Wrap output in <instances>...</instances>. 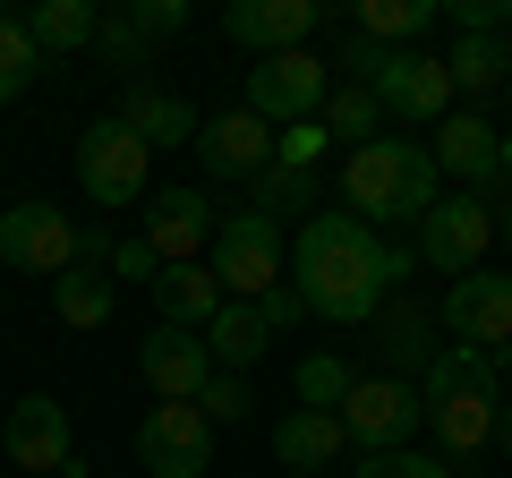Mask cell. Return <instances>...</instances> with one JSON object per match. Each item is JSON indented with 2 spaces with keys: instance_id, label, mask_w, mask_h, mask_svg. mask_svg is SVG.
I'll use <instances>...</instances> for the list:
<instances>
[{
  "instance_id": "6da1fadb",
  "label": "cell",
  "mask_w": 512,
  "mask_h": 478,
  "mask_svg": "<svg viewBox=\"0 0 512 478\" xmlns=\"http://www.w3.org/2000/svg\"><path fill=\"white\" fill-rule=\"evenodd\" d=\"M410 265H419V248L367 231V222L342 214V205L308 214V222H299V239H291L299 299H308V316H333V325H367V316L393 299V282H402Z\"/></svg>"
},
{
  "instance_id": "7a4b0ae2",
  "label": "cell",
  "mask_w": 512,
  "mask_h": 478,
  "mask_svg": "<svg viewBox=\"0 0 512 478\" xmlns=\"http://www.w3.org/2000/svg\"><path fill=\"white\" fill-rule=\"evenodd\" d=\"M419 402H427V427H436L444 461H470L495 444V419H504V359L470 342H444L436 368L419 376Z\"/></svg>"
},
{
  "instance_id": "3957f363",
  "label": "cell",
  "mask_w": 512,
  "mask_h": 478,
  "mask_svg": "<svg viewBox=\"0 0 512 478\" xmlns=\"http://www.w3.org/2000/svg\"><path fill=\"white\" fill-rule=\"evenodd\" d=\"M436 154L419 146V137H367V146H350L342 163V214H359L367 231H384V222H427V205H436Z\"/></svg>"
},
{
  "instance_id": "277c9868",
  "label": "cell",
  "mask_w": 512,
  "mask_h": 478,
  "mask_svg": "<svg viewBox=\"0 0 512 478\" xmlns=\"http://www.w3.org/2000/svg\"><path fill=\"white\" fill-rule=\"evenodd\" d=\"M205 265H214L222 299H265L274 282H291V239H282V222H265L256 205H239V214L214 222V248H205Z\"/></svg>"
},
{
  "instance_id": "5b68a950",
  "label": "cell",
  "mask_w": 512,
  "mask_h": 478,
  "mask_svg": "<svg viewBox=\"0 0 512 478\" xmlns=\"http://www.w3.org/2000/svg\"><path fill=\"white\" fill-rule=\"evenodd\" d=\"M325 94H333V77H325V52H274V60H256L248 69V111L265 120V129H291V120H316L325 111Z\"/></svg>"
},
{
  "instance_id": "8992f818",
  "label": "cell",
  "mask_w": 512,
  "mask_h": 478,
  "mask_svg": "<svg viewBox=\"0 0 512 478\" xmlns=\"http://www.w3.org/2000/svg\"><path fill=\"white\" fill-rule=\"evenodd\" d=\"M487 248H495V205L487 197H470V188H453V197H436L427 205V222H419V257L436 265V274H478L487 265Z\"/></svg>"
},
{
  "instance_id": "52a82bcc",
  "label": "cell",
  "mask_w": 512,
  "mask_h": 478,
  "mask_svg": "<svg viewBox=\"0 0 512 478\" xmlns=\"http://www.w3.org/2000/svg\"><path fill=\"white\" fill-rule=\"evenodd\" d=\"M410 427H427V402L419 385H402V376H359L342 402V436L359 444V453H402Z\"/></svg>"
},
{
  "instance_id": "ba28073f",
  "label": "cell",
  "mask_w": 512,
  "mask_h": 478,
  "mask_svg": "<svg viewBox=\"0 0 512 478\" xmlns=\"http://www.w3.org/2000/svg\"><path fill=\"white\" fill-rule=\"evenodd\" d=\"M137 461H146V478H205V470H214V419H205L197 402L146 410V427H137Z\"/></svg>"
},
{
  "instance_id": "9c48e42d",
  "label": "cell",
  "mask_w": 512,
  "mask_h": 478,
  "mask_svg": "<svg viewBox=\"0 0 512 478\" xmlns=\"http://www.w3.org/2000/svg\"><path fill=\"white\" fill-rule=\"evenodd\" d=\"M146 171H154V154L137 146L120 120H94V129L77 137V180H86L94 205H146Z\"/></svg>"
},
{
  "instance_id": "30bf717a",
  "label": "cell",
  "mask_w": 512,
  "mask_h": 478,
  "mask_svg": "<svg viewBox=\"0 0 512 478\" xmlns=\"http://www.w3.org/2000/svg\"><path fill=\"white\" fill-rule=\"evenodd\" d=\"M214 197L205 188H154L146 197V248H154V265H205V248H214Z\"/></svg>"
},
{
  "instance_id": "8fae6325",
  "label": "cell",
  "mask_w": 512,
  "mask_h": 478,
  "mask_svg": "<svg viewBox=\"0 0 512 478\" xmlns=\"http://www.w3.org/2000/svg\"><path fill=\"white\" fill-rule=\"evenodd\" d=\"M0 444H9V461H18L26 478H69V461H77V427H69V410H60L52 393H26V402H9Z\"/></svg>"
},
{
  "instance_id": "7c38bea8",
  "label": "cell",
  "mask_w": 512,
  "mask_h": 478,
  "mask_svg": "<svg viewBox=\"0 0 512 478\" xmlns=\"http://www.w3.org/2000/svg\"><path fill=\"white\" fill-rule=\"evenodd\" d=\"M0 265L60 282L77 265V222L60 214V205H9V214H0Z\"/></svg>"
},
{
  "instance_id": "4fadbf2b",
  "label": "cell",
  "mask_w": 512,
  "mask_h": 478,
  "mask_svg": "<svg viewBox=\"0 0 512 478\" xmlns=\"http://www.w3.org/2000/svg\"><path fill=\"white\" fill-rule=\"evenodd\" d=\"M444 325H453V342L487 350V359H504L512 350V274H461L453 291H444Z\"/></svg>"
},
{
  "instance_id": "5bb4252c",
  "label": "cell",
  "mask_w": 512,
  "mask_h": 478,
  "mask_svg": "<svg viewBox=\"0 0 512 478\" xmlns=\"http://www.w3.org/2000/svg\"><path fill=\"white\" fill-rule=\"evenodd\" d=\"M495 137L504 129H487V120H478V111H444L436 120V180H453V188H470V197H504V171H495Z\"/></svg>"
},
{
  "instance_id": "9a60e30c",
  "label": "cell",
  "mask_w": 512,
  "mask_h": 478,
  "mask_svg": "<svg viewBox=\"0 0 512 478\" xmlns=\"http://www.w3.org/2000/svg\"><path fill=\"white\" fill-rule=\"evenodd\" d=\"M137 376H146L163 402H197L205 385H214V350H205V333H188V325H154L146 342H137Z\"/></svg>"
},
{
  "instance_id": "2e32d148",
  "label": "cell",
  "mask_w": 512,
  "mask_h": 478,
  "mask_svg": "<svg viewBox=\"0 0 512 478\" xmlns=\"http://www.w3.org/2000/svg\"><path fill=\"white\" fill-rule=\"evenodd\" d=\"M316 0H231L222 9V35L239 43V52H256V60H274V52H299V43L316 35Z\"/></svg>"
},
{
  "instance_id": "e0dca14e",
  "label": "cell",
  "mask_w": 512,
  "mask_h": 478,
  "mask_svg": "<svg viewBox=\"0 0 512 478\" xmlns=\"http://www.w3.org/2000/svg\"><path fill=\"white\" fill-rule=\"evenodd\" d=\"M111 120H120L128 137H137V146H197V103H188V94H171V86H154V77H128L120 86V111H111Z\"/></svg>"
},
{
  "instance_id": "ac0fdd59",
  "label": "cell",
  "mask_w": 512,
  "mask_h": 478,
  "mask_svg": "<svg viewBox=\"0 0 512 478\" xmlns=\"http://www.w3.org/2000/svg\"><path fill=\"white\" fill-rule=\"evenodd\" d=\"M367 94H376L393 120H419V129H436L444 111H453V77H444V60H427V52H393Z\"/></svg>"
},
{
  "instance_id": "d6986e66",
  "label": "cell",
  "mask_w": 512,
  "mask_h": 478,
  "mask_svg": "<svg viewBox=\"0 0 512 478\" xmlns=\"http://www.w3.org/2000/svg\"><path fill=\"white\" fill-rule=\"evenodd\" d=\"M197 163H205V180H256V171L274 163V129L239 103V111H222V120L197 129Z\"/></svg>"
},
{
  "instance_id": "ffe728a7",
  "label": "cell",
  "mask_w": 512,
  "mask_h": 478,
  "mask_svg": "<svg viewBox=\"0 0 512 478\" xmlns=\"http://www.w3.org/2000/svg\"><path fill=\"white\" fill-rule=\"evenodd\" d=\"M376 342H384V376H402V385H419L436 368V316L419 299H402V291L376 308Z\"/></svg>"
},
{
  "instance_id": "44dd1931",
  "label": "cell",
  "mask_w": 512,
  "mask_h": 478,
  "mask_svg": "<svg viewBox=\"0 0 512 478\" xmlns=\"http://www.w3.org/2000/svg\"><path fill=\"white\" fill-rule=\"evenodd\" d=\"M146 291H154V325H188V333H205V325L222 316V282H214V265H163Z\"/></svg>"
},
{
  "instance_id": "7402d4cb",
  "label": "cell",
  "mask_w": 512,
  "mask_h": 478,
  "mask_svg": "<svg viewBox=\"0 0 512 478\" xmlns=\"http://www.w3.org/2000/svg\"><path fill=\"white\" fill-rule=\"evenodd\" d=\"M342 453H350L342 410H291V419L274 427V461L282 470H333Z\"/></svg>"
},
{
  "instance_id": "603a6c76",
  "label": "cell",
  "mask_w": 512,
  "mask_h": 478,
  "mask_svg": "<svg viewBox=\"0 0 512 478\" xmlns=\"http://www.w3.org/2000/svg\"><path fill=\"white\" fill-rule=\"evenodd\" d=\"M265 342H274V325H265V308H248V299H222V316L205 325V350H214L222 376H248L256 359H265Z\"/></svg>"
},
{
  "instance_id": "cb8c5ba5",
  "label": "cell",
  "mask_w": 512,
  "mask_h": 478,
  "mask_svg": "<svg viewBox=\"0 0 512 478\" xmlns=\"http://www.w3.org/2000/svg\"><path fill=\"white\" fill-rule=\"evenodd\" d=\"M444 77H453L461 111H470L478 94H504V86H512V43H504V35H453V60H444Z\"/></svg>"
},
{
  "instance_id": "d4e9b609",
  "label": "cell",
  "mask_w": 512,
  "mask_h": 478,
  "mask_svg": "<svg viewBox=\"0 0 512 478\" xmlns=\"http://www.w3.org/2000/svg\"><path fill=\"white\" fill-rule=\"evenodd\" d=\"M111 308H120V282L94 274V265H69V274L52 282V316H60L69 333H103Z\"/></svg>"
},
{
  "instance_id": "484cf974",
  "label": "cell",
  "mask_w": 512,
  "mask_h": 478,
  "mask_svg": "<svg viewBox=\"0 0 512 478\" xmlns=\"http://www.w3.org/2000/svg\"><path fill=\"white\" fill-rule=\"evenodd\" d=\"M94 26H103V9H94V0H35V9H26V35H35V52H43V60L86 52Z\"/></svg>"
},
{
  "instance_id": "4316f807",
  "label": "cell",
  "mask_w": 512,
  "mask_h": 478,
  "mask_svg": "<svg viewBox=\"0 0 512 478\" xmlns=\"http://www.w3.org/2000/svg\"><path fill=\"white\" fill-rule=\"evenodd\" d=\"M436 18H444L436 0H359L350 35H367V43H393V52H410V35H427Z\"/></svg>"
},
{
  "instance_id": "83f0119b",
  "label": "cell",
  "mask_w": 512,
  "mask_h": 478,
  "mask_svg": "<svg viewBox=\"0 0 512 478\" xmlns=\"http://www.w3.org/2000/svg\"><path fill=\"white\" fill-rule=\"evenodd\" d=\"M291 385H299V410H342L350 385H359V368H350L342 350H308V359L291 368Z\"/></svg>"
},
{
  "instance_id": "f1b7e54d",
  "label": "cell",
  "mask_w": 512,
  "mask_h": 478,
  "mask_svg": "<svg viewBox=\"0 0 512 478\" xmlns=\"http://www.w3.org/2000/svg\"><path fill=\"white\" fill-rule=\"evenodd\" d=\"M316 120H325V137H333V146H367V137H384V103H376L367 86H333Z\"/></svg>"
},
{
  "instance_id": "f546056e",
  "label": "cell",
  "mask_w": 512,
  "mask_h": 478,
  "mask_svg": "<svg viewBox=\"0 0 512 478\" xmlns=\"http://www.w3.org/2000/svg\"><path fill=\"white\" fill-rule=\"evenodd\" d=\"M256 214H265V222H282V214H308V205H316V214H325V197H316V171H291V163H265V171H256Z\"/></svg>"
},
{
  "instance_id": "4dcf8cb0",
  "label": "cell",
  "mask_w": 512,
  "mask_h": 478,
  "mask_svg": "<svg viewBox=\"0 0 512 478\" xmlns=\"http://www.w3.org/2000/svg\"><path fill=\"white\" fill-rule=\"evenodd\" d=\"M94 52H103L111 69H146L154 35H146V18H137V0H128V9H103V26H94Z\"/></svg>"
},
{
  "instance_id": "1f68e13d",
  "label": "cell",
  "mask_w": 512,
  "mask_h": 478,
  "mask_svg": "<svg viewBox=\"0 0 512 478\" xmlns=\"http://www.w3.org/2000/svg\"><path fill=\"white\" fill-rule=\"evenodd\" d=\"M35 69H43V52H35V35H26V18L0 9V103H18V94L35 86Z\"/></svg>"
},
{
  "instance_id": "d6a6232c",
  "label": "cell",
  "mask_w": 512,
  "mask_h": 478,
  "mask_svg": "<svg viewBox=\"0 0 512 478\" xmlns=\"http://www.w3.org/2000/svg\"><path fill=\"white\" fill-rule=\"evenodd\" d=\"M325 146H333V137H325V120H291V129L274 137V163H291V171H316V163H325Z\"/></svg>"
},
{
  "instance_id": "836d02e7",
  "label": "cell",
  "mask_w": 512,
  "mask_h": 478,
  "mask_svg": "<svg viewBox=\"0 0 512 478\" xmlns=\"http://www.w3.org/2000/svg\"><path fill=\"white\" fill-rule=\"evenodd\" d=\"M359 478H453V470L436 453H410L402 444V453H359Z\"/></svg>"
},
{
  "instance_id": "e575fe53",
  "label": "cell",
  "mask_w": 512,
  "mask_h": 478,
  "mask_svg": "<svg viewBox=\"0 0 512 478\" xmlns=\"http://www.w3.org/2000/svg\"><path fill=\"white\" fill-rule=\"evenodd\" d=\"M197 410L214 427H239V419H248V376H214V385L197 393Z\"/></svg>"
},
{
  "instance_id": "d590c367",
  "label": "cell",
  "mask_w": 512,
  "mask_h": 478,
  "mask_svg": "<svg viewBox=\"0 0 512 478\" xmlns=\"http://www.w3.org/2000/svg\"><path fill=\"white\" fill-rule=\"evenodd\" d=\"M444 18H453V35H504V26H512V0H453Z\"/></svg>"
},
{
  "instance_id": "8d00e7d4",
  "label": "cell",
  "mask_w": 512,
  "mask_h": 478,
  "mask_svg": "<svg viewBox=\"0 0 512 478\" xmlns=\"http://www.w3.org/2000/svg\"><path fill=\"white\" fill-rule=\"evenodd\" d=\"M256 308H265V325H274V333H291V325H308V299H299V282H274V291L256 299Z\"/></svg>"
},
{
  "instance_id": "74e56055",
  "label": "cell",
  "mask_w": 512,
  "mask_h": 478,
  "mask_svg": "<svg viewBox=\"0 0 512 478\" xmlns=\"http://www.w3.org/2000/svg\"><path fill=\"white\" fill-rule=\"evenodd\" d=\"M154 274H163V265H154L146 239H120V248H111V282H154Z\"/></svg>"
},
{
  "instance_id": "f35d334b",
  "label": "cell",
  "mask_w": 512,
  "mask_h": 478,
  "mask_svg": "<svg viewBox=\"0 0 512 478\" xmlns=\"http://www.w3.org/2000/svg\"><path fill=\"white\" fill-rule=\"evenodd\" d=\"M137 18H146L154 43H163V35H180V26H188V9H180V0H137Z\"/></svg>"
},
{
  "instance_id": "ab89813d",
  "label": "cell",
  "mask_w": 512,
  "mask_h": 478,
  "mask_svg": "<svg viewBox=\"0 0 512 478\" xmlns=\"http://www.w3.org/2000/svg\"><path fill=\"white\" fill-rule=\"evenodd\" d=\"M495 171H504V188H512V129L495 137Z\"/></svg>"
},
{
  "instance_id": "60d3db41",
  "label": "cell",
  "mask_w": 512,
  "mask_h": 478,
  "mask_svg": "<svg viewBox=\"0 0 512 478\" xmlns=\"http://www.w3.org/2000/svg\"><path fill=\"white\" fill-rule=\"evenodd\" d=\"M495 231L512 239V188H504V197H495Z\"/></svg>"
},
{
  "instance_id": "b9f144b4",
  "label": "cell",
  "mask_w": 512,
  "mask_h": 478,
  "mask_svg": "<svg viewBox=\"0 0 512 478\" xmlns=\"http://www.w3.org/2000/svg\"><path fill=\"white\" fill-rule=\"evenodd\" d=\"M495 453L512 461V410H504V419H495Z\"/></svg>"
},
{
  "instance_id": "7bdbcfd3",
  "label": "cell",
  "mask_w": 512,
  "mask_h": 478,
  "mask_svg": "<svg viewBox=\"0 0 512 478\" xmlns=\"http://www.w3.org/2000/svg\"><path fill=\"white\" fill-rule=\"evenodd\" d=\"M291 478H325V470H291Z\"/></svg>"
},
{
  "instance_id": "ee69618b",
  "label": "cell",
  "mask_w": 512,
  "mask_h": 478,
  "mask_svg": "<svg viewBox=\"0 0 512 478\" xmlns=\"http://www.w3.org/2000/svg\"><path fill=\"white\" fill-rule=\"evenodd\" d=\"M504 376H512V350H504Z\"/></svg>"
},
{
  "instance_id": "f6af8a7d",
  "label": "cell",
  "mask_w": 512,
  "mask_h": 478,
  "mask_svg": "<svg viewBox=\"0 0 512 478\" xmlns=\"http://www.w3.org/2000/svg\"><path fill=\"white\" fill-rule=\"evenodd\" d=\"M504 103H512V86H504Z\"/></svg>"
}]
</instances>
